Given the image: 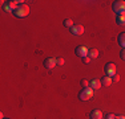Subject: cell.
<instances>
[{
  "label": "cell",
  "instance_id": "obj_21",
  "mask_svg": "<svg viewBox=\"0 0 125 119\" xmlns=\"http://www.w3.org/2000/svg\"><path fill=\"white\" fill-rule=\"evenodd\" d=\"M83 61H84L85 64H89V62H91V58H89L88 56H87V57H84V58H83Z\"/></svg>",
  "mask_w": 125,
  "mask_h": 119
},
{
  "label": "cell",
  "instance_id": "obj_1",
  "mask_svg": "<svg viewBox=\"0 0 125 119\" xmlns=\"http://www.w3.org/2000/svg\"><path fill=\"white\" fill-rule=\"evenodd\" d=\"M29 15V7L27 4H21L13 11V16L19 17V19H23V17H27Z\"/></svg>",
  "mask_w": 125,
  "mask_h": 119
},
{
  "label": "cell",
  "instance_id": "obj_10",
  "mask_svg": "<svg viewBox=\"0 0 125 119\" xmlns=\"http://www.w3.org/2000/svg\"><path fill=\"white\" fill-rule=\"evenodd\" d=\"M101 81V85H104L105 87H108V86H111L112 85V82H113V79H112V77H108V76H104L103 78L100 79Z\"/></svg>",
  "mask_w": 125,
  "mask_h": 119
},
{
  "label": "cell",
  "instance_id": "obj_9",
  "mask_svg": "<svg viewBox=\"0 0 125 119\" xmlns=\"http://www.w3.org/2000/svg\"><path fill=\"white\" fill-rule=\"evenodd\" d=\"M101 81L100 79H96V78H93L92 81H89V87L91 89H93V90H97V89H100L101 87Z\"/></svg>",
  "mask_w": 125,
  "mask_h": 119
},
{
  "label": "cell",
  "instance_id": "obj_19",
  "mask_svg": "<svg viewBox=\"0 0 125 119\" xmlns=\"http://www.w3.org/2000/svg\"><path fill=\"white\" fill-rule=\"evenodd\" d=\"M120 58L123 60V61H125V49H121V52H120Z\"/></svg>",
  "mask_w": 125,
  "mask_h": 119
},
{
  "label": "cell",
  "instance_id": "obj_2",
  "mask_svg": "<svg viewBox=\"0 0 125 119\" xmlns=\"http://www.w3.org/2000/svg\"><path fill=\"white\" fill-rule=\"evenodd\" d=\"M112 9L117 15H125V1L124 0H116V1H113Z\"/></svg>",
  "mask_w": 125,
  "mask_h": 119
},
{
  "label": "cell",
  "instance_id": "obj_12",
  "mask_svg": "<svg viewBox=\"0 0 125 119\" xmlns=\"http://www.w3.org/2000/svg\"><path fill=\"white\" fill-rule=\"evenodd\" d=\"M117 41H118V45H120L123 49H125V32H121L117 37Z\"/></svg>",
  "mask_w": 125,
  "mask_h": 119
},
{
  "label": "cell",
  "instance_id": "obj_18",
  "mask_svg": "<svg viewBox=\"0 0 125 119\" xmlns=\"http://www.w3.org/2000/svg\"><path fill=\"white\" fill-rule=\"evenodd\" d=\"M105 119H116V115L112 112H108V114H105Z\"/></svg>",
  "mask_w": 125,
  "mask_h": 119
},
{
  "label": "cell",
  "instance_id": "obj_4",
  "mask_svg": "<svg viewBox=\"0 0 125 119\" xmlns=\"http://www.w3.org/2000/svg\"><path fill=\"white\" fill-rule=\"evenodd\" d=\"M104 71H105V76L113 77L116 74V64H113V62H108V64L104 66Z\"/></svg>",
  "mask_w": 125,
  "mask_h": 119
},
{
  "label": "cell",
  "instance_id": "obj_6",
  "mask_svg": "<svg viewBox=\"0 0 125 119\" xmlns=\"http://www.w3.org/2000/svg\"><path fill=\"white\" fill-rule=\"evenodd\" d=\"M84 32H85V29L81 24H75V25L71 28V33L73 36H81V34H84Z\"/></svg>",
  "mask_w": 125,
  "mask_h": 119
},
{
  "label": "cell",
  "instance_id": "obj_5",
  "mask_svg": "<svg viewBox=\"0 0 125 119\" xmlns=\"http://www.w3.org/2000/svg\"><path fill=\"white\" fill-rule=\"evenodd\" d=\"M88 48L87 46H84V45H79L75 49V54L77 56V57H80V58H84V57H87L88 56Z\"/></svg>",
  "mask_w": 125,
  "mask_h": 119
},
{
  "label": "cell",
  "instance_id": "obj_23",
  "mask_svg": "<svg viewBox=\"0 0 125 119\" xmlns=\"http://www.w3.org/2000/svg\"><path fill=\"white\" fill-rule=\"evenodd\" d=\"M3 119H10V118H3Z\"/></svg>",
  "mask_w": 125,
  "mask_h": 119
},
{
  "label": "cell",
  "instance_id": "obj_14",
  "mask_svg": "<svg viewBox=\"0 0 125 119\" xmlns=\"http://www.w3.org/2000/svg\"><path fill=\"white\" fill-rule=\"evenodd\" d=\"M3 11L7 12V13H13V9L10 5V3H3Z\"/></svg>",
  "mask_w": 125,
  "mask_h": 119
},
{
  "label": "cell",
  "instance_id": "obj_11",
  "mask_svg": "<svg viewBox=\"0 0 125 119\" xmlns=\"http://www.w3.org/2000/svg\"><path fill=\"white\" fill-rule=\"evenodd\" d=\"M88 57L91 58V60H92V58H93V60L97 58V57H99V50H97L96 48H92V49H89V50H88Z\"/></svg>",
  "mask_w": 125,
  "mask_h": 119
},
{
  "label": "cell",
  "instance_id": "obj_13",
  "mask_svg": "<svg viewBox=\"0 0 125 119\" xmlns=\"http://www.w3.org/2000/svg\"><path fill=\"white\" fill-rule=\"evenodd\" d=\"M116 23L118 25H125V15H117L116 16Z\"/></svg>",
  "mask_w": 125,
  "mask_h": 119
},
{
  "label": "cell",
  "instance_id": "obj_16",
  "mask_svg": "<svg viewBox=\"0 0 125 119\" xmlns=\"http://www.w3.org/2000/svg\"><path fill=\"white\" fill-rule=\"evenodd\" d=\"M80 85H81L83 89H87V87H89V81L88 79H81V81H80Z\"/></svg>",
  "mask_w": 125,
  "mask_h": 119
},
{
  "label": "cell",
  "instance_id": "obj_17",
  "mask_svg": "<svg viewBox=\"0 0 125 119\" xmlns=\"http://www.w3.org/2000/svg\"><path fill=\"white\" fill-rule=\"evenodd\" d=\"M56 64H57L59 65V66H62V65H64L65 64V61H64V58H56Z\"/></svg>",
  "mask_w": 125,
  "mask_h": 119
},
{
  "label": "cell",
  "instance_id": "obj_7",
  "mask_svg": "<svg viewBox=\"0 0 125 119\" xmlns=\"http://www.w3.org/2000/svg\"><path fill=\"white\" fill-rule=\"evenodd\" d=\"M44 68L45 69H48V70H51V69H53L55 66H57V64H56V58H53V57H48V58H45L44 60Z\"/></svg>",
  "mask_w": 125,
  "mask_h": 119
},
{
  "label": "cell",
  "instance_id": "obj_22",
  "mask_svg": "<svg viewBox=\"0 0 125 119\" xmlns=\"http://www.w3.org/2000/svg\"><path fill=\"white\" fill-rule=\"evenodd\" d=\"M116 119H125V117H123V115H116Z\"/></svg>",
  "mask_w": 125,
  "mask_h": 119
},
{
  "label": "cell",
  "instance_id": "obj_20",
  "mask_svg": "<svg viewBox=\"0 0 125 119\" xmlns=\"http://www.w3.org/2000/svg\"><path fill=\"white\" fill-rule=\"evenodd\" d=\"M112 79H113V81H115V82H118V81H120V76H118V74H115Z\"/></svg>",
  "mask_w": 125,
  "mask_h": 119
},
{
  "label": "cell",
  "instance_id": "obj_3",
  "mask_svg": "<svg viewBox=\"0 0 125 119\" xmlns=\"http://www.w3.org/2000/svg\"><path fill=\"white\" fill-rule=\"evenodd\" d=\"M92 97H93V89H91V87L83 89L79 93V99L80 101H89Z\"/></svg>",
  "mask_w": 125,
  "mask_h": 119
},
{
  "label": "cell",
  "instance_id": "obj_8",
  "mask_svg": "<svg viewBox=\"0 0 125 119\" xmlns=\"http://www.w3.org/2000/svg\"><path fill=\"white\" fill-rule=\"evenodd\" d=\"M89 117H91V119H103V111L99 109L92 110V111L89 112Z\"/></svg>",
  "mask_w": 125,
  "mask_h": 119
},
{
  "label": "cell",
  "instance_id": "obj_15",
  "mask_svg": "<svg viewBox=\"0 0 125 119\" xmlns=\"http://www.w3.org/2000/svg\"><path fill=\"white\" fill-rule=\"evenodd\" d=\"M62 24H64V26H65V28H69V29L72 28L73 25H75V24H73V21H72V19H65Z\"/></svg>",
  "mask_w": 125,
  "mask_h": 119
}]
</instances>
